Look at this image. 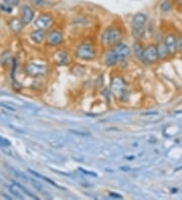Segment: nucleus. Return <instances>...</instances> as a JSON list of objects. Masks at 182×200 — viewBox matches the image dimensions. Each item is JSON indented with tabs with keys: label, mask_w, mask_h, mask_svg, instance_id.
Here are the masks:
<instances>
[{
	"label": "nucleus",
	"mask_w": 182,
	"mask_h": 200,
	"mask_svg": "<svg viewBox=\"0 0 182 200\" xmlns=\"http://www.w3.org/2000/svg\"><path fill=\"white\" fill-rule=\"evenodd\" d=\"M148 17L143 12H139L133 16L131 26H132V35L136 40H141L146 34V24H147Z\"/></svg>",
	"instance_id": "f257e3e1"
},
{
	"label": "nucleus",
	"mask_w": 182,
	"mask_h": 200,
	"mask_svg": "<svg viewBox=\"0 0 182 200\" xmlns=\"http://www.w3.org/2000/svg\"><path fill=\"white\" fill-rule=\"evenodd\" d=\"M110 91L111 94L115 97V99L119 102H124L128 98V89L121 77H113L110 83Z\"/></svg>",
	"instance_id": "f03ea898"
},
{
	"label": "nucleus",
	"mask_w": 182,
	"mask_h": 200,
	"mask_svg": "<svg viewBox=\"0 0 182 200\" xmlns=\"http://www.w3.org/2000/svg\"><path fill=\"white\" fill-rule=\"evenodd\" d=\"M74 55L77 59L81 61H93L96 58L97 52L93 44L89 42H82L76 47Z\"/></svg>",
	"instance_id": "7ed1b4c3"
},
{
	"label": "nucleus",
	"mask_w": 182,
	"mask_h": 200,
	"mask_svg": "<svg viewBox=\"0 0 182 200\" xmlns=\"http://www.w3.org/2000/svg\"><path fill=\"white\" fill-rule=\"evenodd\" d=\"M159 60L160 59L157 51V44H150L147 47H145L141 62H143L146 65H154L159 62Z\"/></svg>",
	"instance_id": "20e7f679"
},
{
	"label": "nucleus",
	"mask_w": 182,
	"mask_h": 200,
	"mask_svg": "<svg viewBox=\"0 0 182 200\" xmlns=\"http://www.w3.org/2000/svg\"><path fill=\"white\" fill-rule=\"evenodd\" d=\"M26 74L32 78L44 76L48 73V67L44 64H39L35 62H30L24 66Z\"/></svg>",
	"instance_id": "39448f33"
},
{
	"label": "nucleus",
	"mask_w": 182,
	"mask_h": 200,
	"mask_svg": "<svg viewBox=\"0 0 182 200\" xmlns=\"http://www.w3.org/2000/svg\"><path fill=\"white\" fill-rule=\"evenodd\" d=\"M46 44L48 47L51 48H57L62 46L64 44V35L62 30L58 28L51 30L46 35Z\"/></svg>",
	"instance_id": "423d86ee"
},
{
	"label": "nucleus",
	"mask_w": 182,
	"mask_h": 200,
	"mask_svg": "<svg viewBox=\"0 0 182 200\" xmlns=\"http://www.w3.org/2000/svg\"><path fill=\"white\" fill-rule=\"evenodd\" d=\"M34 24L39 30H46L54 24V17L50 13H42L35 19Z\"/></svg>",
	"instance_id": "0eeeda50"
},
{
	"label": "nucleus",
	"mask_w": 182,
	"mask_h": 200,
	"mask_svg": "<svg viewBox=\"0 0 182 200\" xmlns=\"http://www.w3.org/2000/svg\"><path fill=\"white\" fill-rule=\"evenodd\" d=\"M108 30V39H109V47H113L115 44L121 43L124 39L123 30L119 26H112L107 27Z\"/></svg>",
	"instance_id": "6e6552de"
},
{
	"label": "nucleus",
	"mask_w": 182,
	"mask_h": 200,
	"mask_svg": "<svg viewBox=\"0 0 182 200\" xmlns=\"http://www.w3.org/2000/svg\"><path fill=\"white\" fill-rule=\"evenodd\" d=\"M53 60L54 62L58 65V66H67L71 63V57L68 51L65 50H58L54 53L53 56Z\"/></svg>",
	"instance_id": "1a4fd4ad"
},
{
	"label": "nucleus",
	"mask_w": 182,
	"mask_h": 200,
	"mask_svg": "<svg viewBox=\"0 0 182 200\" xmlns=\"http://www.w3.org/2000/svg\"><path fill=\"white\" fill-rule=\"evenodd\" d=\"M113 49L115 50L117 56H119V63L127 62V60L131 56V48L127 44L119 43L113 46Z\"/></svg>",
	"instance_id": "9d476101"
},
{
	"label": "nucleus",
	"mask_w": 182,
	"mask_h": 200,
	"mask_svg": "<svg viewBox=\"0 0 182 200\" xmlns=\"http://www.w3.org/2000/svg\"><path fill=\"white\" fill-rule=\"evenodd\" d=\"M117 64H119V56H117L113 47L106 49L104 54V65L108 68H111Z\"/></svg>",
	"instance_id": "9b49d317"
},
{
	"label": "nucleus",
	"mask_w": 182,
	"mask_h": 200,
	"mask_svg": "<svg viewBox=\"0 0 182 200\" xmlns=\"http://www.w3.org/2000/svg\"><path fill=\"white\" fill-rule=\"evenodd\" d=\"M164 43L166 47L168 48V51L170 53V56L173 57L177 54V36L173 32H169L166 35L164 39Z\"/></svg>",
	"instance_id": "f8f14e48"
},
{
	"label": "nucleus",
	"mask_w": 182,
	"mask_h": 200,
	"mask_svg": "<svg viewBox=\"0 0 182 200\" xmlns=\"http://www.w3.org/2000/svg\"><path fill=\"white\" fill-rule=\"evenodd\" d=\"M20 13H21V20L24 26L30 24L35 18V10L30 5H22Z\"/></svg>",
	"instance_id": "ddd939ff"
},
{
	"label": "nucleus",
	"mask_w": 182,
	"mask_h": 200,
	"mask_svg": "<svg viewBox=\"0 0 182 200\" xmlns=\"http://www.w3.org/2000/svg\"><path fill=\"white\" fill-rule=\"evenodd\" d=\"M8 26H9L10 30L14 34H20L24 26L21 18L18 17H12L8 20Z\"/></svg>",
	"instance_id": "4468645a"
},
{
	"label": "nucleus",
	"mask_w": 182,
	"mask_h": 200,
	"mask_svg": "<svg viewBox=\"0 0 182 200\" xmlns=\"http://www.w3.org/2000/svg\"><path fill=\"white\" fill-rule=\"evenodd\" d=\"M46 30H39V28H36V30H32L30 32V40L34 42L35 44H42L44 40H46Z\"/></svg>",
	"instance_id": "2eb2a0df"
},
{
	"label": "nucleus",
	"mask_w": 182,
	"mask_h": 200,
	"mask_svg": "<svg viewBox=\"0 0 182 200\" xmlns=\"http://www.w3.org/2000/svg\"><path fill=\"white\" fill-rule=\"evenodd\" d=\"M157 51H158V55H159V59L162 61H166L168 60L170 57V53L168 51V48L166 47V44L164 42H161L157 44Z\"/></svg>",
	"instance_id": "dca6fc26"
},
{
	"label": "nucleus",
	"mask_w": 182,
	"mask_h": 200,
	"mask_svg": "<svg viewBox=\"0 0 182 200\" xmlns=\"http://www.w3.org/2000/svg\"><path fill=\"white\" fill-rule=\"evenodd\" d=\"M144 44L141 40H136L135 44L133 46V54L136 58L141 61L142 60V56H143V53H144Z\"/></svg>",
	"instance_id": "f3484780"
},
{
	"label": "nucleus",
	"mask_w": 182,
	"mask_h": 200,
	"mask_svg": "<svg viewBox=\"0 0 182 200\" xmlns=\"http://www.w3.org/2000/svg\"><path fill=\"white\" fill-rule=\"evenodd\" d=\"M12 183H13V185L16 187V188L17 189H19V190H21L23 193H26L27 196H30V197H32V198H35V199H36V200H39V197L38 196H35V194H32L31 192H30V191H28L26 187H23L21 184H20V183H17V182H15V181H12Z\"/></svg>",
	"instance_id": "a211bd4d"
},
{
	"label": "nucleus",
	"mask_w": 182,
	"mask_h": 200,
	"mask_svg": "<svg viewBox=\"0 0 182 200\" xmlns=\"http://www.w3.org/2000/svg\"><path fill=\"white\" fill-rule=\"evenodd\" d=\"M28 172H30V174H32V175H35V177H39V178H40V179H43V180H44V181H47V182H49L50 184H52L53 186H55V187H58V188H62V187H60V186H58L56 184V183L53 181V180H51V179H49V178H47V177H44V176H42V175H40L38 172H35V171H32V170H28ZM63 189V188H62Z\"/></svg>",
	"instance_id": "6ab92c4d"
},
{
	"label": "nucleus",
	"mask_w": 182,
	"mask_h": 200,
	"mask_svg": "<svg viewBox=\"0 0 182 200\" xmlns=\"http://www.w3.org/2000/svg\"><path fill=\"white\" fill-rule=\"evenodd\" d=\"M160 9L162 12H169L172 9V3L170 2L169 0H164V1L161 3Z\"/></svg>",
	"instance_id": "aec40b11"
},
{
	"label": "nucleus",
	"mask_w": 182,
	"mask_h": 200,
	"mask_svg": "<svg viewBox=\"0 0 182 200\" xmlns=\"http://www.w3.org/2000/svg\"><path fill=\"white\" fill-rule=\"evenodd\" d=\"M10 55H9V53H4V54H2L1 56V65L4 67V68H6L8 65L10 64Z\"/></svg>",
	"instance_id": "412c9836"
},
{
	"label": "nucleus",
	"mask_w": 182,
	"mask_h": 200,
	"mask_svg": "<svg viewBox=\"0 0 182 200\" xmlns=\"http://www.w3.org/2000/svg\"><path fill=\"white\" fill-rule=\"evenodd\" d=\"M0 10H1L3 13H7V14H9L12 12V6L10 5H8V4L6 3H0Z\"/></svg>",
	"instance_id": "4be33fe9"
},
{
	"label": "nucleus",
	"mask_w": 182,
	"mask_h": 200,
	"mask_svg": "<svg viewBox=\"0 0 182 200\" xmlns=\"http://www.w3.org/2000/svg\"><path fill=\"white\" fill-rule=\"evenodd\" d=\"M8 189H9V192H10L12 195H13V196L17 197V198H19V199H23V196L21 195V193L19 192V190H18V191H17V190H15L13 185H12L11 187H8Z\"/></svg>",
	"instance_id": "5701e85b"
},
{
	"label": "nucleus",
	"mask_w": 182,
	"mask_h": 200,
	"mask_svg": "<svg viewBox=\"0 0 182 200\" xmlns=\"http://www.w3.org/2000/svg\"><path fill=\"white\" fill-rule=\"evenodd\" d=\"M179 52L182 54V35L177 36V53Z\"/></svg>",
	"instance_id": "b1692460"
},
{
	"label": "nucleus",
	"mask_w": 182,
	"mask_h": 200,
	"mask_svg": "<svg viewBox=\"0 0 182 200\" xmlns=\"http://www.w3.org/2000/svg\"><path fill=\"white\" fill-rule=\"evenodd\" d=\"M3 2L8 4V5L12 6V7H15L19 4V0H3Z\"/></svg>",
	"instance_id": "393cba45"
},
{
	"label": "nucleus",
	"mask_w": 182,
	"mask_h": 200,
	"mask_svg": "<svg viewBox=\"0 0 182 200\" xmlns=\"http://www.w3.org/2000/svg\"><path fill=\"white\" fill-rule=\"evenodd\" d=\"M35 7H43L46 4V0H31Z\"/></svg>",
	"instance_id": "a878e982"
},
{
	"label": "nucleus",
	"mask_w": 182,
	"mask_h": 200,
	"mask_svg": "<svg viewBox=\"0 0 182 200\" xmlns=\"http://www.w3.org/2000/svg\"><path fill=\"white\" fill-rule=\"evenodd\" d=\"M0 144H1V146H10L11 145V142L8 141V140H6V138H4V137H0Z\"/></svg>",
	"instance_id": "bb28decb"
},
{
	"label": "nucleus",
	"mask_w": 182,
	"mask_h": 200,
	"mask_svg": "<svg viewBox=\"0 0 182 200\" xmlns=\"http://www.w3.org/2000/svg\"><path fill=\"white\" fill-rule=\"evenodd\" d=\"M31 182H32V185H34V187H35V188L38 189V190L40 191V192H44V188H43V187L39 184L38 182H36V181H34V180H32Z\"/></svg>",
	"instance_id": "cd10ccee"
},
{
	"label": "nucleus",
	"mask_w": 182,
	"mask_h": 200,
	"mask_svg": "<svg viewBox=\"0 0 182 200\" xmlns=\"http://www.w3.org/2000/svg\"><path fill=\"white\" fill-rule=\"evenodd\" d=\"M81 172L82 173H84V174H87V175H91V176H96V173H94V172H91V171H86V170H84V169H79Z\"/></svg>",
	"instance_id": "c85d7f7f"
},
{
	"label": "nucleus",
	"mask_w": 182,
	"mask_h": 200,
	"mask_svg": "<svg viewBox=\"0 0 182 200\" xmlns=\"http://www.w3.org/2000/svg\"><path fill=\"white\" fill-rule=\"evenodd\" d=\"M73 133H78V136H89L90 133H82V132H78V130H70Z\"/></svg>",
	"instance_id": "c756f323"
},
{
	"label": "nucleus",
	"mask_w": 182,
	"mask_h": 200,
	"mask_svg": "<svg viewBox=\"0 0 182 200\" xmlns=\"http://www.w3.org/2000/svg\"><path fill=\"white\" fill-rule=\"evenodd\" d=\"M109 196H111V197H116V198H121V195L119 194H116V193H109Z\"/></svg>",
	"instance_id": "7c9ffc66"
},
{
	"label": "nucleus",
	"mask_w": 182,
	"mask_h": 200,
	"mask_svg": "<svg viewBox=\"0 0 182 200\" xmlns=\"http://www.w3.org/2000/svg\"><path fill=\"white\" fill-rule=\"evenodd\" d=\"M176 3H177L178 6L182 7V0H176Z\"/></svg>",
	"instance_id": "2f4dec72"
},
{
	"label": "nucleus",
	"mask_w": 182,
	"mask_h": 200,
	"mask_svg": "<svg viewBox=\"0 0 182 200\" xmlns=\"http://www.w3.org/2000/svg\"><path fill=\"white\" fill-rule=\"evenodd\" d=\"M181 35H182V30H181Z\"/></svg>",
	"instance_id": "473e14b6"
}]
</instances>
